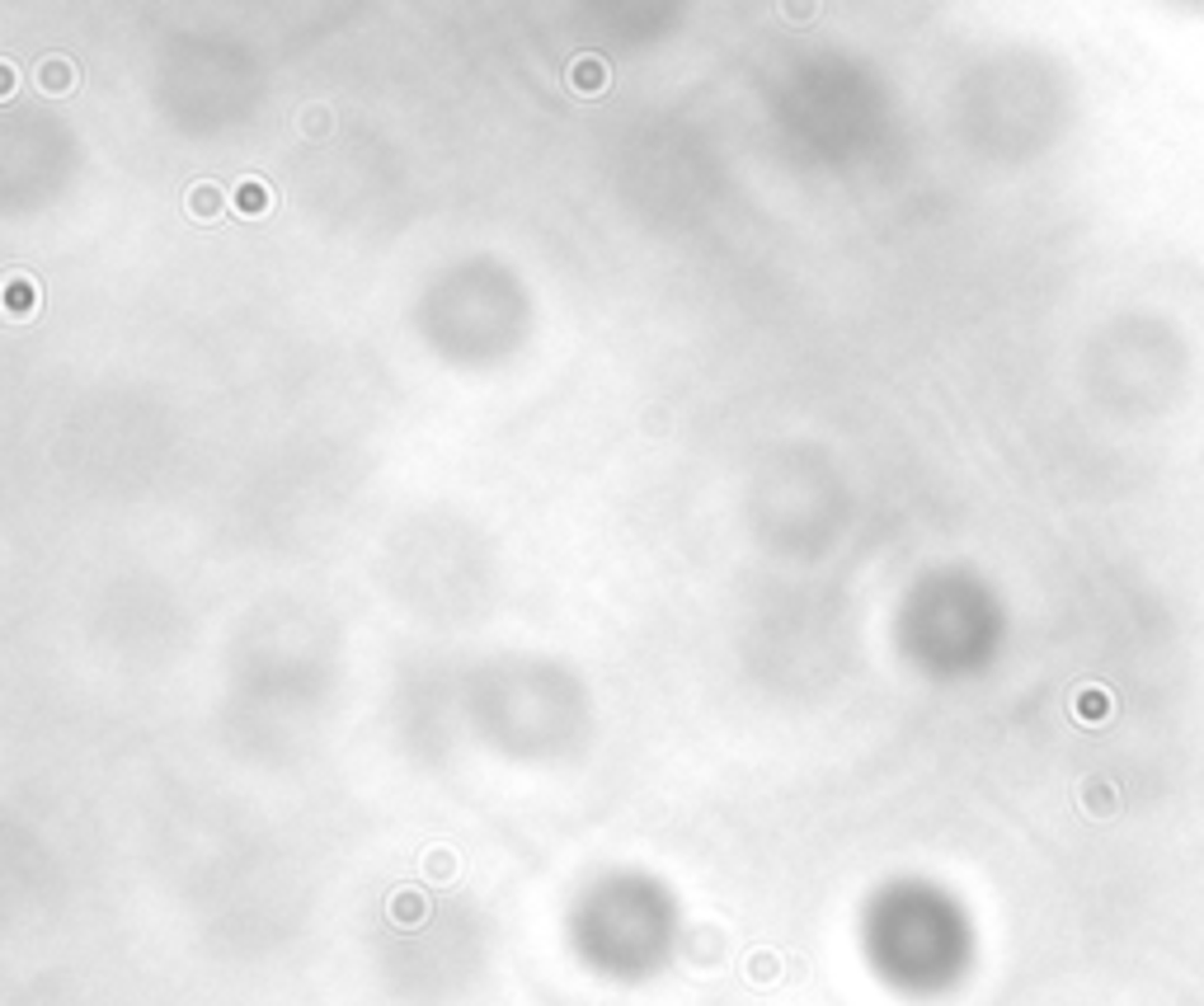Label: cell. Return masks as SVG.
<instances>
[{"label":"cell","instance_id":"obj_9","mask_svg":"<svg viewBox=\"0 0 1204 1006\" xmlns=\"http://www.w3.org/2000/svg\"><path fill=\"white\" fill-rule=\"evenodd\" d=\"M1176 5H1185V10H1204V0H1176Z\"/></svg>","mask_w":1204,"mask_h":1006},{"label":"cell","instance_id":"obj_8","mask_svg":"<svg viewBox=\"0 0 1204 1006\" xmlns=\"http://www.w3.org/2000/svg\"><path fill=\"white\" fill-rule=\"evenodd\" d=\"M0 94H5V99L15 94V66H10V62L0 66Z\"/></svg>","mask_w":1204,"mask_h":1006},{"label":"cell","instance_id":"obj_5","mask_svg":"<svg viewBox=\"0 0 1204 1006\" xmlns=\"http://www.w3.org/2000/svg\"><path fill=\"white\" fill-rule=\"evenodd\" d=\"M184 207H189V216H198V221H212V216L221 212V189H216V184H194Z\"/></svg>","mask_w":1204,"mask_h":1006},{"label":"cell","instance_id":"obj_2","mask_svg":"<svg viewBox=\"0 0 1204 1006\" xmlns=\"http://www.w3.org/2000/svg\"><path fill=\"white\" fill-rule=\"evenodd\" d=\"M76 81H81V76H76V66L66 62V57H47V62L38 66V86H43L47 94H71Z\"/></svg>","mask_w":1204,"mask_h":1006},{"label":"cell","instance_id":"obj_3","mask_svg":"<svg viewBox=\"0 0 1204 1006\" xmlns=\"http://www.w3.org/2000/svg\"><path fill=\"white\" fill-rule=\"evenodd\" d=\"M570 81H574L579 94H602V89H607V62H598V57H579V62L570 66Z\"/></svg>","mask_w":1204,"mask_h":1006},{"label":"cell","instance_id":"obj_1","mask_svg":"<svg viewBox=\"0 0 1204 1006\" xmlns=\"http://www.w3.org/2000/svg\"><path fill=\"white\" fill-rule=\"evenodd\" d=\"M231 203H236L240 216H264L269 207H273V189H269L264 179H240L236 193H231Z\"/></svg>","mask_w":1204,"mask_h":1006},{"label":"cell","instance_id":"obj_4","mask_svg":"<svg viewBox=\"0 0 1204 1006\" xmlns=\"http://www.w3.org/2000/svg\"><path fill=\"white\" fill-rule=\"evenodd\" d=\"M33 306H38V292H29L24 273H10V282H5V311H10V321H29Z\"/></svg>","mask_w":1204,"mask_h":1006},{"label":"cell","instance_id":"obj_7","mask_svg":"<svg viewBox=\"0 0 1204 1006\" xmlns=\"http://www.w3.org/2000/svg\"><path fill=\"white\" fill-rule=\"evenodd\" d=\"M306 132H311V137H325V108H311V113H306Z\"/></svg>","mask_w":1204,"mask_h":1006},{"label":"cell","instance_id":"obj_6","mask_svg":"<svg viewBox=\"0 0 1204 1006\" xmlns=\"http://www.w3.org/2000/svg\"><path fill=\"white\" fill-rule=\"evenodd\" d=\"M781 10H786V20H796V24L814 20V0H781Z\"/></svg>","mask_w":1204,"mask_h":1006}]
</instances>
